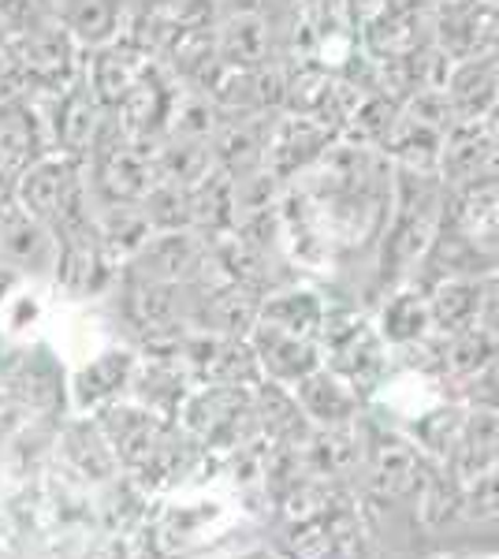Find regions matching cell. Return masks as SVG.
<instances>
[{"instance_id": "cell-6", "label": "cell", "mask_w": 499, "mask_h": 559, "mask_svg": "<svg viewBox=\"0 0 499 559\" xmlns=\"http://www.w3.org/2000/svg\"><path fill=\"white\" fill-rule=\"evenodd\" d=\"M112 448L131 466H157L168 455V432L153 414L139 407H108L102 418Z\"/></svg>"}, {"instance_id": "cell-7", "label": "cell", "mask_w": 499, "mask_h": 559, "mask_svg": "<svg viewBox=\"0 0 499 559\" xmlns=\"http://www.w3.org/2000/svg\"><path fill=\"white\" fill-rule=\"evenodd\" d=\"M63 31L75 38L83 52L105 49L120 41L127 31V4L131 0H52Z\"/></svg>"}, {"instance_id": "cell-14", "label": "cell", "mask_w": 499, "mask_h": 559, "mask_svg": "<svg viewBox=\"0 0 499 559\" xmlns=\"http://www.w3.org/2000/svg\"><path fill=\"white\" fill-rule=\"evenodd\" d=\"M131 369H134L131 350H105V355L90 358V366L79 369L75 377V403L79 407H94V403L116 395L127 384Z\"/></svg>"}, {"instance_id": "cell-10", "label": "cell", "mask_w": 499, "mask_h": 559, "mask_svg": "<svg viewBox=\"0 0 499 559\" xmlns=\"http://www.w3.org/2000/svg\"><path fill=\"white\" fill-rule=\"evenodd\" d=\"M377 332L388 347H414V344H421V340H429L432 336L429 295L399 284L395 292L388 295L384 310H380Z\"/></svg>"}, {"instance_id": "cell-19", "label": "cell", "mask_w": 499, "mask_h": 559, "mask_svg": "<svg viewBox=\"0 0 499 559\" xmlns=\"http://www.w3.org/2000/svg\"><path fill=\"white\" fill-rule=\"evenodd\" d=\"M480 329L499 340V265L480 276Z\"/></svg>"}, {"instance_id": "cell-15", "label": "cell", "mask_w": 499, "mask_h": 559, "mask_svg": "<svg viewBox=\"0 0 499 559\" xmlns=\"http://www.w3.org/2000/svg\"><path fill=\"white\" fill-rule=\"evenodd\" d=\"M239 414H242V392H235V388H209V392H198L194 400L187 403L183 418H187V429L202 432V437H216V432L228 429Z\"/></svg>"}, {"instance_id": "cell-20", "label": "cell", "mask_w": 499, "mask_h": 559, "mask_svg": "<svg viewBox=\"0 0 499 559\" xmlns=\"http://www.w3.org/2000/svg\"><path fill=\"white\" fill-rule=\"evenodd\" d=\"M15 292V269H8V265H0V306L8 302V295Z\"/></svg>"}, {"instance_id": "cell-16", "label": "cell", "mask_w": 499, "mask_h": 559, "mask_svg": "<svg viewBox=\"0 0 499 559\" xmlns=\"http://www.w3.org/2000/svg\"><path fill=\"white\" fill-rule=\"evenodd\" d=\"M306 455H310L313 474L335 477V474L351 471V463H354V440L347 437V429H329V432H321V437L306 444Z\"/></svg>"}, {"instance_id": "cell-17", "label": "cell", "mask_w": 499, "mask_h": 559, "mask_svg": "<svg viewBox=\"0 0 499 559\" xmlns=\"http://www.w3.org/2000/svg\"><path fill=\"white\" fill-rule=\"evenodd\" d=\"M459 508L466 519H477V522H488V519H499V466L485 471L474 481L462 485V496H459Z\"/></svg>"}, {"instance_id": "cell-5", "label": "cell", "mask_w": 499, "mask_h": 559, "mask_svg": "<svg viewBox=\"0 0 499 559\" xmlns=\"http://www.w3.org/2000/svg\"><path fill=\"white\" fill-rule=\"evenodd\" d=\"M250 344H253L258 362L265 366V373L280 384L295 388L306 373L321 369V347H317V340L295 336V332H284V329H276V324L258 321L250 332Z\"/></svg>"}, {"instance_id": "cell-1", "label": "cell", "mask_w": 499, "mask_h": 559, "mask_svg": "<svg viewBox=\"0 0 499 559\" xmlns=\"http://www.w3.org/2000/svg\"><path fill=\"white\" fill-rule=\"evenodd\" d=\"M448 205V183L440 173L395 165L392 176V205L377 242V280L384 287L411 284L421 269L425 254L432 250Z\"/></svg>"}, {"instance_id": "cell-11", "label": "cell", "mask_w": 499, "mask_h": 559, "mask_svg": "<svg viewBox=\"0 0 499 559\" xmlns=\"http://www.w3.org/2000/svg\"><path fill=\"white\" fill-rule=\"evenodd\" d=\"M425 466L414 444L406 440H384L373 452V466H369V485L380 500H403V496L417 492L425 481Z\"/></svg>"}, {"instance_id": "cell-22", "label": "cell", "mask_w": 499, "mask_h": 559, "mask_svg": "<svg viewBox=\"0 0 499 559\" xmlns=\"http://www.w3.org/2000/svg\"><path fill=\"white\" fill-rule=\"evenodd\" d=\"M437 4H443V0H437Z\"/></svg>"}, {"instance_id": "cell-18", "label": "cell", "mask_w": 499, "mask_h": 559, "mask_svg": "<svg viewBox=\"0 0 499 559\" xmlns=\"http://www.w3.org/2000/svg\"><path fill=\"white\" fill-rule=\"evenodd\" d=\"M459 392L474 411H496L499 414V347H496V355L477 369V373H470L466 381L459 384Z\"/></svg>"}, {"instance_id": "cell-13", "label": "cell", "mask_w": 499, "mask_h": 559, "mask_svg": "<svg viewBox=\"0 0 499 559\" xmlns=\"http://www.w3.org/2000/svg\"><path fill=\"white\" fill-rule=\"evenodd\" d=\"M265 324H276L284 332H295V336H321V324H324V302L317 299L313 292H276L261 302V318Z\"/></svg>"}, {"instance_id": "cell-2", "label": "cell", "mask_w": 499, "mask_h": 559, "mask_svg": "<svg viewBox=\"0 0 499 559\" xmlns=\"http://www.w3.org/2000/svg\"><path fill=\"white\" fill-rule=\"evenodd\" d=\"M324 355L332 358V373H340L354 392H373L384 377V340L366 318L354 313H324L321 324Z\"/></svg>"}, {"instance_id": "cell-3", "label": "cell", "mask_w": 499, "mask_h": 559, "mask_svg": "<svg viewBox=\"0 0 499 559\" xmlns=\"http://www.w3.org/2000/svg\"><path fill=\"white\" fill-rule=\"evenodd\" d=\"M49 97H52V105H49V112H45V120H49L52 153L86 160L105 131V120H102L105 105L97 102V94L90 90L83 71H79L75 83L63 86L60 94H49Z\"/></svg>"}, {"instance_id": "cell-12", "label": "cell", "mask_w": 499, "mask_h": 559, "mask_svg": "<svg viewBox=\"0 0 499 559\" xmlns=\"http://www.w3.org/2000/svg\"><path fill=\"white\" fill-rule=\"evenodd\" d=\"M216 57L239 71L265 64L269 60V23L253 12L231 15V20L221 26V34H216Z\"/></svg>"}, {"instance_id": "cell-9", "label": "cell", "mask_w": 499, "mask_h": 559, "mask_svg": "<svg viewBox=\"0 0 499 559\" xmlns=\"http://www.w3.org/2000/svg\"><path fill=\"white\" fill-rule=\"evenodd\" d=\"M429 321L440 340L477 329L480 321V276H440L429 292Z\"/></svg>"}, {"instance_id": "cell-4", "label": "cell", "mask_w": 499, "mask_h": 559, "mask_svg": "<svg viewBox=\"0 0 499 559\" xmlns=\"http://www.w3.org/2000/svg\"><path fill=\"white\" fill-rule=\"evenodd\" d=\"M209 254V239H198L194 228L179 231H153V236L134 250L131 269L142 280H157V284H183L202 269Z\"/></svg>"}, {"instance_id": "cell-8", "label": "cell", "mask_w": 499, "mask_h": 559, "mask_svg": "<svg viewBox=\"0 0 499 559\" xmlns=\"http://www.w3.org/2000/svg\"><path fill=\"white\" fill-rule=\"evenodd\" d=\"M298 407L306 411V418H313L324 429H347L358 418V392L343 381L332 369H313L295 384Z\"/></svg>"}, {"instance_id": "cell-21", "label": "cell", "mask_w": 499, "mask_h": 559, "mask_svg": "<svg viewBox=\"0 0 499 559\" xmlns=\"http://www.w3.org/2000/svg\"><path fill=\"white\" fill-rule=\"evenodd\" d=\"M4 355H8V347H4V332H0V362H4Z\"/></svg>"}]
</instances>
